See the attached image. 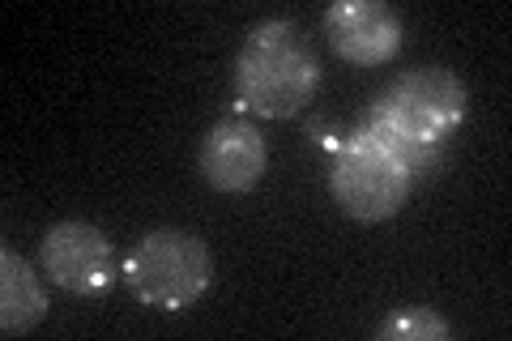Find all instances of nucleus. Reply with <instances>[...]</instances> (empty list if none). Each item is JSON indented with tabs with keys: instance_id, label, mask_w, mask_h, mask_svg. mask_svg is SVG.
I'll return each mask as SVG.
<instances>
[{
	"instance_id": "nucleus-6",
	"label": "nucleus",
	"mask_w": 512,
	"mask_h": 341,
	"mask_svg": "<svg viewBox=\"0 0 512 341\" xmlns=\"http://www.w3.org/2000/svg\"><path fill=\"white\" fill-rule=\"evenodd\" d=\"M325 39L346 64H389L402 52V18L384 0H338L325 9Z\"/></svg>"
},
{
	"instance_id": "nucleus-9",
	"label": "nucleus",
	"mask_w": 512,
	"mask_h": 341,
	"mask_svg": "<svg viewBox=\"0 0 512 341\" xmlns=\"http://www.w3.org/2000/svg\"><path fill=\"white\" fill-rule=\"evenodd\" d=\"M448 320L436 316L431 307H406L380 324V341H444Z\"/></svg>"
},
{
	"instance_id": "nucleus-7",
	"label": "nucleus",
	"mask_w": 512,
	"mask_h": 341,
	"mask_svg": "<svg viewBox=\"0 0 512 341\" xmlns=\"http://www.w3.org/2000/svg\"><path fill=\"white\" fill-rule=\"evenodd\" d=\"M265 167H269L265 137L248 120H222L201 141V175L214 192L244 197V192H252L265 180Z\"/></svg>"
},
{
	"instance_id": "nucleus-5",
	"label": "nucleus",
	"mask_w": 512,
	"mask_h": 341,
	"mask_svg": "<svg viewBox=\"0 0 512 341\" xmlns=\"http://www.w3.org/2000/svg\"><path fill=\"white\" fill-rule=\"evenodd\" d=\"M39 273L64 295L94 299L120 278L111 239L90 222H56L39 243Z\"/></svg>"
},
{
	"instance_id": "nucleus-8",
	"label": "nucleus",
	"mask_w": 512,
	"mask_h": 341,
	"mask_svg": "<svg viewBox=\"0 0 512 341\" xmlns=\"http://www.w3.org/2000/svg\"><path fill=\"white\" fill-rule=\"evenodd\" d=\"M47 316V290L26 256L0 248V333L26 337L35 333Z\"/></svg>"
},
{
	"instance_id": "nucleus-3",
	"label": "nucleus",
	"mask_w": 512,
	"mask_h": 341,
	"mask_svg": "<svg viewBox=\"0 0 512 341\" xmlns=\"http://www.w3.org/2000/svg\"><path fill=\"white\" fill-rule=\"evenodd\" d=\"M466 111L470 94L461 86V77L444 64H427V69H410L389 90H380L372 111H367V124L406 141L444 145V137L466 120Z\"/></svg>"
},
{
	"instance_id": "nucleus-1",
	"label": "nucleus",
	"mask_w": 512,
	"mask_h": 341,
	"mask_svg": "<svg viewBox=\"0 0 512 341\" xmlns=\"http://www.w3.org/2000/svg\"><path fill=\"white\" fill-rule=\"evenodd\" d=\"M320 60L291 18H269L248 30L235 56V99L261 120H291L316 99Z\"/></svg>"
},
{
	"instance_id": "nucleus-2",
	"label": "nucleus",
	"mask_w": 512,
	"mask_h": 341,
	"mask_svg": "<svg viewBox=\"0 0 512 341\" xmlns=\"http://www.w3.org/2000/svg\"><path fill=\"white\" fill-rule=\"evenodd\" d=\"M120 278L137 303L158 307V312H184L210 290L214 252L201 235L180 231V226H158L124 256Z\"/></svg>"
},
{
	"instance_id": "nucleus-4",
	"label": "nucleus",
	"mask_w": 512,
	"mask_h": 341,
	"mask_svg": "<svg viewBox=\"0 0 512 341\" xmlns=\"http://www.w3.org/2000/svg\"><path fill=\"white\" fill-rule=\"evenodd\" d=\"M329 192L338 209L355 222H384L410 201L414 175L397 158H389L380 145L355 128L350 137H338L329 145Z\"/></svg>"
}]
</instances>
